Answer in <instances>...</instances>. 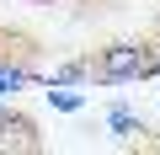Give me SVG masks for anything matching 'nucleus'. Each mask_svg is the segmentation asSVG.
<instances>
[{"mask_svg": "<svg viewBox=\"0 0 160 155\" xmlns=\"http://www.w3.org/2000/svg\"><path fill=\"white\" fill-rule=\"evenodd\" d=\"M155 70V54L149 48H139V43H112L107 54H102V64H96V75L102 80H139V75H149Z\"/></svg>", "mask_w": 160, "mask_h": 155, "instance_id": "f257e3e1", "label": "nucleus"}, {"mask_svg": "<svg viewBox=\"0 0 160 155\" xmlns=\"http://www.w3.org/2000/svg\"><path fill=\"white\" fill-rule=\"evenodd\" d=\"M0 150H38V134L27 118H6L0 123Z\"/></svg>", "mask_w": 160, "mask_h": 155, "instance_id": "f03ea898", "label": "nucleus"}, {"mask_svg": "<svg viewBox=\"0 0 160 155\" xmlns=\"http://www.w3.org/2000/svg\"><path fill=\"white\" fill-rule=\"evenodd\" d=\"M0 123H6V112H0Z\"/></svg>", "mask_w": 160, "mask_h": 155, "instance_id": "7ed1b4c3", "label": "nucleus"}]
</instances>
